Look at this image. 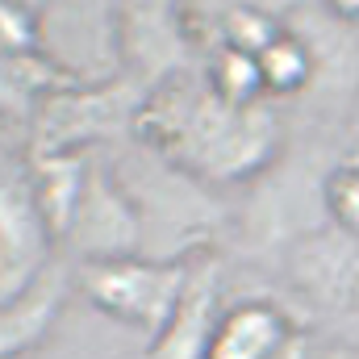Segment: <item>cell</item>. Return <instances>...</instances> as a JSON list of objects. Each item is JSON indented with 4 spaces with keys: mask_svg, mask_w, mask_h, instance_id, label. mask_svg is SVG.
<instances>
[{
    "mask_svg": "<svg viewBox=\"0 0 359 359\" xmlns=\"http://www.w3.org/2000/svg\"><path fill=\"white\" fill-rule=\"evenodd\" d=\"M313 347H318V334H313L309 326H301V330H297V334H292V339H288L271 359H313Z\"/></svg>",
    "mask_w": 359,
    "mask_h": 359,
    "instance_id": "15",
    "label": "cell"
},
{
    "mask_svg": "<svg viewBox=\"0 0 359 359\" xmlns=\"http://www.w3.org/2000/svg\"><path fill=\"white\" fill-rule=\"evenodd\" d=\"M347 159L359 163V121H355V130H351V151H347Z\"/></svg>",
    "mask_w": 359,
    "mask_h": 359,
    "instance_id": "16",
    "label": "cell"
},
{
    "mask_svg": "<svg viewBox=\"0 0 359 359\" xmlns=\"http://www.w3.org/2000/svg\"><path fill=\"white\" fill-rule=\"evenodd\" d=\"M280 280L284 301L297 309V318L313 330V322H326L322 339L359 343V243L334 226H322L280 251Z\"/></svg>",
    "mask_w": 359,
    "mask_h": 359,
    "instance_id": "2",
    "label": "cell"
},
{
    "mask_svg": "<svg viewBox=\"0 0 359 359\" xmlns=\"http://www.w3.org/2000/svg\"><path fill=\"white\" fill-rule=\"evenodd\" d=\"M59 234L34 192L25 155H4V184H0V301L29 288L50 268L59 251Z\"/></svg>",
    "mask_w": 359,
    "mask_h": 359,
    "instance_id": "5",
    "label": "cell"
},
{
    "mask_svg": "<svg viewBox=\"0 0 359 359\" xmlns=\"http://www.w3.org/2000/svg\"><path fill=\"white\" fill-rule=\"evenodd\" d=\"M192 46L196 42L184 8H163V4L121 8V59L134 76L147 80L151 92L184 76Z\"/></svg>",
    "mask_w": 359,
    "mask_h": 359,
    "instance_id": "8",
    "label": "cell"
},
{
    "mask_svg": "<svg viewBox=\"0 0 359 359\" xmlns=\"http://www.w3.org/2000/svg\"><path fill=\"white\" fill-rule=\"evenodd\" d=\"M322 201H326V222L359 243V163L339 159L326 176Z\"/></svg>",
    "mask_w": 359,
    "mask_h": 359,
    "instance_id": "13",
    "label": "cell"
},
{
    "mask_svg": "<svg viewBox=\"0 0 359 359\" xmlns=\"http://www.w3.org/2000/svg\"><path fill=\"white\" fill-rule=\"evenodd\" d=\"M29 4H4L0 8V46L4 59H34L42 50V17Z\"/></svg>",
    "mask_w": 359,
    "mask_h": 359,
    "instance_id": "14",
    "label": "cell"
},
{
    "mask_svg": "<svg viewBox=\"0 0 359 359\" xmlns=\"http://www.w3.org/2000/svg\"><path fill=\"white\" fill-rule=\"evenodd\" d=\"M42 17V55L72 80V88H113L121 76V8L104 4H50Z\"/></svg>",
    "mask_w": 359,
    "mask_h": 359,
    "instance_id": "4",
    "label": "cell"
},
{
    "mask_svg": "<svg viewBox=\"0 0 359 359\" xmlns=\"http://www.w3.org/2000/svg\"><path fill=\"white\" fill-rule=\"evenodd\" d=\"M305 322L297 318V309L280 297V288H247V292H230L209 359H271Z\"/></svg>",
    "mask_w": 359,
    "mask_h": 359,
    "instance_id": "9",
    "label": "cell"
},
{
    "mask_svg": "<svg viewBox=\"0 0 359 359\" xmlns=\"http://www.w3.org/2000/svg\"><path fill=\"white\" fill-rule=\"evenodd\" d=\"M138 126L151 151L205 184H255L284 151L280 121L268 104H230L205 76H180L155 88Z\"/></svg>",
    "mask_w": 359,
    "mask_h": 359,
    "instance_id": "1",
    "label": "cell"
},
{
    "mask_svg": "<svg viewBox=\"0 0 359 359\" xmlns=\"http://www.w3.org/2000/svg\"><path fill=\"white\" fill-rule=\"evenodd\" d=\"M63 247L72 264H92V259H126V255H147V230L142 217L121 188L113 163L92 159L84 196L72 213V226L63 234Z\"/></svg>",
    "mask_w": 359,
    "mask_h": 359,
    "instance_id": "6",
    "label": "cell"
},
{
    "mask_svg": "<svg viewBox=\"0 0 359 359\" xmlns=\"http://www.w3.org/2000/svg\"><path fill=\"white\" fill-rule=\"evenodd\" d=\"M147 343L151 339L113 326L109 318L92 313L84 301H76L63 326L25 359H147Z\"/></svg>",
    "mask_w": 359,
    "mask_h": 359,
    "instance_id": "11",
    "label": "cell"
},
{
    "mask_svg": "<svg viewBox=\"0 0 359 359\" xmlns=\"http://www.w3.org/2000/svg\"><path fill=\"white\" fill-rule=\"evenodd\" d=\"M255 63H259L264 96H271V100H297V96H309L313 92L318 59H313V46L305 42V34L292 21L255 55Z\"/></svg>",
    "mask_w": 359,
    "mask_h": 359,
    "instance_id": "12",
    "label": "cell"
},
{
    "mask_svg": "<svg viewBox=\"0 0 359 359\" xmlns=\"http://www.w3.org/2000/svg\"><path fill=\"white\" fill-rule=\"evenodd\" d=\"M230 301V284L217 255H205L192 264V280L180 297L168 326L147 343V359H209L222 309Z\"/></svg>",
    "mask_w": 359,
    "mask_h": 359,
    "instance_id": "10",
    "label": "cell"
},
{
    "mask_svg": "<svg viewBox=\"0 0 359 359\" xmlns=\"http://www.w3.org/2000/svg\"><path fill=\"white\" fill-rule=\"evenodd\" d=\"M76 301H80L76 264L67 255H59L29 288H21L17 297L0 301V355L4 359L34 355L63 326V318L72 313Z\"/></svg>",
    "mask_w": 359,
    "mask_h": 359,
    "instance_id": "7",
    "label": "cell"
},
{
    "mask_svg": "<svg viewBox=\"0 0 359 359\" xmlns=\"http://www.w3.org/2000/svg\"><path fill=\"white\" fill-rule=\"evenodd\" d=\"M192 264L151 259V255L92 259V264H76V292L92 313L109 318L113 326L155 339L176 313L180 297L192 280Z\"/></svg>",
    "mask_w": 359,
    "mask_h": 359,
    "instance_id": "3",
    "label": "cell"
}]
</instances>
